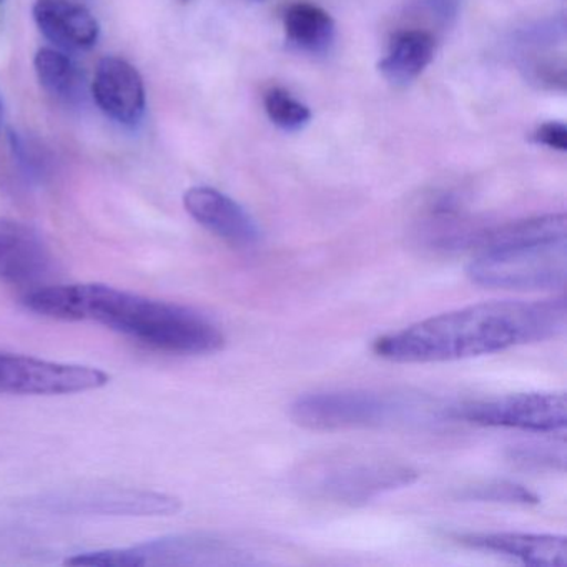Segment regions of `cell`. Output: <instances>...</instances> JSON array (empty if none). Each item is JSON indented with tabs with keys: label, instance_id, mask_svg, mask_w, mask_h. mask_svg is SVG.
I'll list each match as a JSON object with an SVG mask.
<instances>
[{
	"label": "cell",
	"instance_id": "obj_10",
	"mask_svg": "<svg viewBox=\"0 0 567 567\" xmlns=\"http://www.w3.org/2000/svg\"><path fill=\"white\" fill-rule=\"evenodd\" d=\"M54 255L35 228L0 218V284L34 285L54 268Z\"/></svg>",
	"mask_w": 567,
	"mask_h": 567
},
{
	"label": "cell",
	"instance_id": "obj_8",
	"mask_svg": "<svg viewBox=\"0 0 567 567\" xmlns=\"http://www.w3.org/2000/svg\"><path fill=\"white\" fill-rule=\"evenodd\" d=\"M109 383L111 374L99 368L0 351V393L58 396L101 390Z\"/></svg>",
	"mask_w": 567,
	"mask_h": 567
},
{
	"label": "cell",
	"instance_id": "obj_1",
	"mask_svg": "<svg viewBox=\"0 0 567 567\" xmlns=\"http://www.w3.org/2000/svg\"><path fill=\"white\" fill-rule=\"evenodd\" d=\"M567 328L566 298L489 301L436 315L373 343L393 363H443L497 353L559 337Z\"/></svg>",
	"mask_w": 567,
	"mask_h": 567
},
{
	"label": "cell",
	"instance_id": "obj_21",
	"mask_svg": "<svg viewBox=\"0 0 567 567\" xmlns=\"http://www.w3.org/2000/svg\"><path fill=\"white\" fill-rule=\"evenodd\" d=\"M533 142L553 151H567V127L563 122H546L534 131Z\"/></svg>",
	"mask_w": 567,
	"mask_h": 567
},
{
	"label": "cell",
	"instance_id": "obj_18",
	"mask_svg": "<svg viewBox=\"0 0 567 567\" xmlns=\"http://www.w3.org/2000/svg\"><path fill=\"white\" fill-rule=\"evenodd\" d=\"M35 74L42 87L52 97L62 102H75L84 92V74L69 58L58 49H41L34 59Z\"/></svg>",
	"mask_w": 567,
	"mask_h": 567
},
{
	"label": "cell",
	"instance_id": "obj_25",
	"mask_svg": "<svg viewBox=\"0 0 567 567\" xmlns=\"http://www.w3.org/2000/svg\"><path fill=\"white\" fill-rule=\"evenodd\" d=\"M254 2H264V0H254Z\"/></svg>",
	"mask_w": 567,
	"mask_h": 567
},
{
	"label": "cell",
	"instance_id": "obj_2",
	"mask_svg": "<svg viewBox=\"0 0 567 567\" xmlns=\"http://www.w3.org/2000/svg\"><path fill=\"white\" fill-rule=\"evenodd\" d=\"M32 313L62 321H94L137 343L174 354L217 353L225 337L204 315L101 284L52 285L29 291Z\"/></svg>",
	"mask_w": 567,
	"mask_h": 567
},
{
	"label": "cell",
	"instance_id": "obj_11",
	"mask_svg": "<svg viewBox=\"0 0 567 567\" xmlns=\"http://www.w3.org/2000/svg\"><path fill=\"white\" fill-rule=\"evenodd\" d=\"M184 205L195 221L238 250L260 241V228L234 198L212 187H194L184 195Z\"/></svg>",
	"mask_w": 567,
	"mask_h": 567
},
{
	"label": "cell",
	"instance_id": "obj_24",
	"mask_svg": "<svg viewBox=\"0 0 567 567\" xmlns=\"http://www.w3.org/2000/svg\"><path fill=\"white\" fill-rule=\"evenodd\" d=\"M181 2H184V4H187V2H190V0H181Z\"/></svg>",
	"mask_w": 567,
	"mask_h": 567
},
{
	"label": "cell",
	"instance_id": "obj_16",
	"mask_svg": "<svg viewBox=\"0 0 567 567\" xmlns=\"http://www.w3.org/2000/svg\"><path fill=\"white\" fill-rule=\"evenodd\" d=\"M557 238H567V218L564 214H549L543 215V217L511 221V224L493 228V230L473 234L467 247H476L477 250L484 251L513 247V245L557 240Z\"/></svg>",
	"mask_w": 567,
	"mask_h": 567
},
{
	"label": "cell",
	"instance_id": "obj_23",
	"mask_svg": "<svg viewBox=\"0 0 567 567\" xmlns=\"http://www.w3.org/2000/svg\"><path fill=\"white\" fill-rule=\"evenodd\" d=\"M2 118H4V104H2V99H0V125H2Z\"/></svg>",
	"mask_w": 567,
	"mask_h": 567
},
{
	"label": "cell",
	"instance_id": "obj_5",
	"mask_svg": "<svg viewBox=\"0 0 567 567\" xmlns=\"http://www.w3.org/2000/svg\"><path fill=\"white\" fill-rule=\"evenodd\" d=\"M467 277L494 290H563L567 280V238L480 251Z\"/></svg>",
	"mask_w": 567,
	"mask_h": 567
},
{
	"label": "cell",
	"instance_id": "obj_12",
	"mask_svg": "<svg viewBox=\"0 0 567 567\" xmlns=\"http://www.w3.org/2000/svg\"><path fill=\"white\" fill-rule=\"evenodd\" d=\"M92 94L107 117L125 127H134L145 114V87L137 69L121 58L99 62Z\"/></svg>",
	"mask_w": 567,
	"mask_h": 567
},
{
	"label": "cell",
	"instance_id": "obj_7",
	"mask_svg": "<svg viewBox=\"0 0 567 567\" xmlns=\"http://www.w3.org/2000/svg\"><path fill=\"white\" fill-rule=\"evenodd\" d=\"M450 416L480 426L557 433L567 424V398L563 391L506 394L451 408Z\"/></svg>",
	"mask_w": 567,
	"mask_h": 567
},
{
	"label": "cell",
	"instance_id": "obj_22",
	"mask_svg": "<svg viewBox=\"0 0 567 567\" xmlns=\"http://www.w3.org/2000/svg\"><path fill=\"white\" fill-rule=\"evenodd\" d=\"M516 460L519 463L526 464H550L556 466L557 461L559 463H566V456H564V446L559 450H554L550 446H524L516 451Z\"/></svg>",
	"mask_w": 567,
	"mask_h": 567
},
{
	"label": "cell",
	"instance_id": "obj_6",
	"mask_svg": "<svg viewBox=\"0 0 567 567\" xmlns=\"http://www.w3.org/2000/svg\"><path fill=\"white\" fill-rule=\"evenodd\" d=\"M420 404L400 394L341 390L310 393L291 404V420L307 430L340 431L391 426L416 416Z\"/></svg>",
	"mask_w": 567,
	"mask_h": 567
},
{
	"label": "cell",
	"instance_id": "obj_3",
	"mask_svg": "<svg viewBox=\"0 0 567 567\" xmlns=\"http://www.w3.org/2000/svg\"><path fill=\"white\" fill-rule=\"evenodd\" d=\"M258 563L255 553L238 540L210 534H182L147 540L137 546L92 550L69 557L75 567L238 566Z\"/></svg>",
	"mask_w": 567,
	"mask_h": 567
},
{
	"label": "cell",
	"instance_id": "obj_20",
	"mask_svg": "<svg viewBox=\"0 0 567 567\" xmlns=\"http://www.w3.org/2000/svg\"><path fill=\"white\" fill-rule=\"evenodd\" d=\"M461 497L470 501H483V503L507 504H536L539 497L530 493L520 484L507 483V481H493V483L480 484L467 487L461 493Z\"/></svg>",
	"mask_w": 567,
	"mask_h": 567
},
{
	"label": "cell",
	"instance_id": "obj_13",
	"mask_svg": "<svg viewBox=\"0 0 567 567\" xmlns=\"http://www.w3.org/2000/svg\"><path fill=\"white\" fill-rule=\"evenodd\" d=\"M453 539L534 567H567V539L556 534L460 533Z\"/></svg>",
	"mask_w": 567,
	"mask_h": 567
},
{
	"label": "cell",
	"instance_id": "obj_9",
	"mask_svg": "<svg viewBox=\"0 0 567 567\" xmlns=\"http://www.w3.org/2000/svg\"><path fill=\"white\" fill-rule=\"evenodd\" d=\"M32 506L74 516H172L181 511L182 503L177 497L154 491L105 486L49 494Z\"/></svg>",
	"mask_w": 567,
	"mask_h": 567
},
{
	"label": "cell",
	"instance_id": "obj_14",
	"mask_svg": "<svg viewBox=\"0 0 567 567\" xmlns=\"http://www.w3.org/2000/svg\"><path fill=\"white\" fill-rule=\"evenodd\" d=\"M32 14L39 31L59 49L87 51L97 44L101 28L84 6L72 0H38Z\"/></svg>",
	"mask_w": 567,
	"mask_h": 567
},
{
	"label": "cell",
	"instance_id": "obj_19",
	"mask_svg": "<svg viewBox=\"0 0 567 567\" xmlns=\"http://www.w3.org/2000/svg\"><path fill=\"white\" fill-rule=\"evenodd\" d=\"M265 111L268 118L281 131L298 132L311 121V111L284 89H271L265 95Z\"/></svg>",
	"mask_w": 567,
	"mask_h": 567
},
{
	"label": "cell",
	"instance_id": "obj_17",
	"mask_svg": "<svg viewBox=\"0 0 567 567\" xmlns=\"http://www.w3.org/2000/svg\"><path fill=\"white\" fill-rule=\"evenodd\" d=\"M284 29L293 48L313 55L330 51L337 34L333 18L324 9L308 2H298L287 9Z\"/></svg>",
	"mask_w": 567,
	"mask_h": 567
},
{
	"label": "cell",
	"instance_id": "obj_15",
	"mask_svg": "<svg viewBox=\"0 0 567 567\" xmlns=\"http://www.w3.org/2000/svg\"><path fill=\"white\" fill-rule=\"evenodd\" d=\"M434 49L433 35L427 32H401L394 38L386 58L378 64V71L391 85L406 87L433 62Z\"/></svg>",
	"mask_w": 567,
	"mask_h": 567
},
{
	"label": "cell",
	"instance_id": "obj_4",
	"mask_svg": "<svg viewBox=\"0 0 567 567\" xmlns=\"http://www.w3.org/2000/svg\"><path fill=\"white\" fill-rule=\"evenodd\" d=\"M301 487L331 503L367 504L381 494L410 486L417 473L408 464L363 454H340L308 464L300 474Z\"/></svg>",
	"mask_w": 567,
	"mask_h": 567
}]
</instances>
